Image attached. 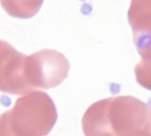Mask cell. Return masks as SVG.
<instances>
[{
    "mask_svg": "<svg viewBox=\"0 0 151 136\" xmlns=\"http://www.w3.org/2000/svg\"><path fill=\"white\" fill-rule=\"evenodd\" d=\"M86 135L151 136V106L129 96L93 104L82 119Z\"/></svg>",
    "mask_w": 151,
    "mask_h": 136,
    "instance_id": "1",
    "label": "cell"
},
{
    "mask_svg": "<svg viewBox=\"0 0 151 136\" xmlns=\"http://www.w3.org/2000/svg\"><path fill=\"white\" fill-rule=\"evenodd\" d=\"M128 21L139 55L151 58V0H132Z\"/></svg>",
    "mask_w": 151,
    "mask_h": 136,
    "instance_id": "2",
    "label": "cell"
},
{
    "mask_svg": "<svg viewBox=\"0 0 151 136\" xmlns=\"http://www.w3.org/2000/svg\"><path fill=\"white\" fill-rule=\"evenodd\" d=\"M137 82L146 89L151 90V58H142L134 68Z\"/></svg>",
    "mask_w": 151,
    "mask_h": 136,
    "instance_id": "3",
    "label": "cell"
}]
</instances>
